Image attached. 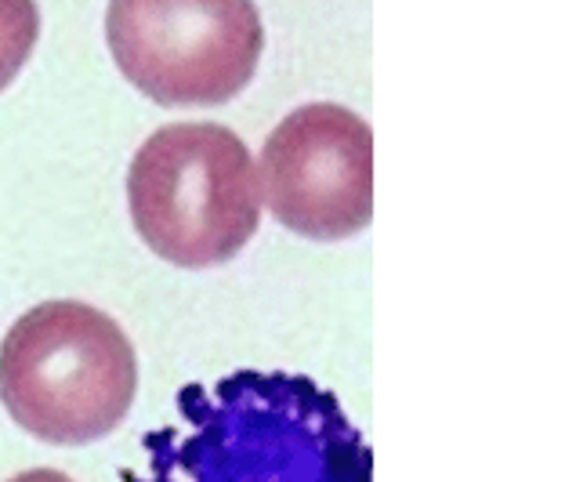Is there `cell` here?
Returning a JSON list of instances; mask_svg holds the SVG:
<instances>
[{"instance_id":"cell-6","label":"cell","mask_w":565,"mask_h":482,"mask_svg":"<svg viewBox=\"0 0 565 482\" xmlns=\"http://www.w3.org/2000/svg\"><path fill=\"white\" fill-rule=\"evenodd\" d=\"M36 36H41L36 0H0V92L30 62Z\"/></svg>"},{"instance_id":"cell-5","label":"cell","mask_w":565,"mask_h":482,"mask_svg":"<svg viewBox=\"0 0 565 482\" xmlns=\"http://www.w3.org/2000/svg\"><path fill=\"white\" fill-rule=\"evenodd\" d=\"M273 218L316 244H338L374 218V131L338 101H308L268 135L258 171Z\"/></svg>"},{"instance_id":"cell-1","label":"cell","mask_w":565,"mask_h":482,"mask_svg":"<svg viewBox=\"0 0 565 482\" xmlns=\"http://www.w3.org/2000/svg\"><path fill=\"white\" fill-rule=\"evenodd\" d=\"M124 482H374V453L341 399L287 371H233L185 385L141 439Z\"/></svg>"},{"instance_id":"cell-3","label":"cell","mask_w":565,"mask_h":482,"mask_svg":"<svg viewBox=\"0 0 565 482\" xmlns=\"http://www.w3.org/2000/svg\"><path fill=\"white\" fill-rule=\"evenodd\" d=\"M127 211L157 258L178 269H214L258 233V168L225 124H167L135 152Z\"/></svg>"},{"instance_id":"cell-4","label":"cell","mask_w":565,"mask_h":482,"mask_svg":"<svg viewBox=\"0 0 565 482\" xmlns=\"http://www.w3.org/2000/svg\"><path fill=\"white\" fill-rule=\"evenodd\" d=\"M106 41L157 106H222L258 73L265 25L254 0H109Z\"/></svg>"},{"instance_id":"cell-7","label":"cell","mask_w":565,"mask_h":482,"mask_svg":"<svg viewBox=\"0 0 565 482\" xmlns=\"http://www.w3.org/2000/svg\"><path fill=\"white\" fill-rule=\"evenodd\" d=\"M8 482H73V479L66 472H58V468H30V472L11 475Z\"/></svg>"},{"instance_id":"cell-2","label":"cell","mask_w":565,"mask_h":482,"mask_svg":"<svg viewBox=\"0 0 565 482\" xmlns=\"http://www.w3.org/2000/svg\"><path fill=\"white\" fill-rule=\"evenodd\" d=\"M138 352L109 312L58 298L22 312L0 341V403L51 447L106 439L135 403Z\"/></svg>"}]
</instances>
